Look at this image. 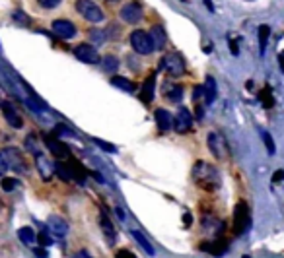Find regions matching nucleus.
<instances>
[{"instance_id":"f704fd0d","label":"nucleus","mask_w":284,"mask_h":258,"mask_svg":"<svg viewBox=\"0 0 284 258\" xmlns=\"http://www.w3.org/2000/svg\"><path fill=\"white\" fill-rule=\"evenodd\" d=\"M37 241H39L43 247H49V245H53V239H51L47 233H39V235H37Z\"/></svg>"},{"instance_id":"412c9836","label":"nucleus","mask_w":284,"mask_h":258,"mask_svg":"<svg viewBox=\"0 0 284 258\" xmlns=\"http://www.w3.org/2000/svg\"><path fill=\"white\" fill-rule=\"evenodd\" d=\"M111 86L119 87V89H123V91H128V93H133V91L137 89L135 82H130V80H127V78H123V76L111 78Z\"/></svg>"},{"instance_id":"393cba45","label":"nucleus","mask_w":284,"mask_h":258,"mask_svg":"<svg viewBox=\"0 0 284 258\" xmlns=\"http://www.w3.org/2000/svg\"><path fill=\"white\" fill-rule=\"evenodd\" d=\"M0 186H2L6 192H14L16 189H20V181H18V179H14V177H2Z\"/></svg>"},{"instance_id":"5701e85b","label":"nucleus","mask_w":284,"mask_h":258,"mask_svg":"<svg viewBox=\"0 0 284 258\" xmlns=\"http://www.w3.org/2000/svg\"><path fill=\"white\" fill-rule=\"evenodd\" d=\"M205 99H206V103L208 105H212L214 103V99H216V82H214V78H206V84L205 86Z\"/></svg>"},{"instance_id":"39448f33","label":"nucleus","mask_w":284,"mask_h":258,"mask_svg":"<svg viewBox=\"0 0 284 258\" xmlns=\"http://www.w3.org/2000/svg\"><path fill=\"white\" fill-rule=\"evenodd\" d=\"M130 45H133L137 55H150V53H154V45H152L150 33L142 31V29H137V31L130 33Z\"/></svg>"},{"instance_id":"6ab92c4d","label":"nucleus","mask_w":284,"mask_h":258,"mask_svg":"<svg viewBox=\"0 0 284 258\" xmlns=\"http://www.w3.org/2000/svg\"><path fill=\"white\" fill-rule=\"evenodd\" d=\"M18 239H20L24 245H28V247H30V245H35V241H37V233L31 229V227L26 225V227H20V229H18Z\"/></svg>"},{"instance_id":"f3484780","label":"nucleus","mask_w":284,"mask_h":258,"mask_svg":"<svg viewBox=\"0 0 284 258\" xmlns=\"http://www.w3.org/2000/svg\"><path fill=\"white\" fill-rule=\"evenodd\" d=\"M150 39H152V45H154V51L156 49H162L166 45V31L162 26H154L150 29Z\"/></svg>"},{"instance_id":"79ce46f5","label":"nucleus","mask_w":284,"mask_h":258,"mask_svg":"<svg viewBox=\"0 0 284 258\" xmlns=\"http://www.w3.org/2000/svg\"><path fill=\"white\" fill-rule=\"evenodd\" d=\"M278 62H280V68H282V74H284V53L278 57Z\"/></svg>"},{"instance_id":"7c9ffc66","label":"nucleus","mask_w":284,"mask_h":258,"mask_svg":"<svg viewBox=\"0 0 284 258\" xmlns=\"http://www.w3.org/2000/svg\"><path fill=\"white\" fill-rule=\"evenodd\" d=\"M39 2V6L41 8H45V10H53V8H57L62 0H37Z\"/></svg>"},{"instance_id":"c85d7f7f","label":"nucleus","mask_w":284,"mask_h":258,"mask_svg":"<svg viewBox=\"0 0 284 258\" xmlns=\"http://www.w3.org/2000/svg\"><path fill=\"white\" fill-rule=\"evenodd\" d=\"M167 99H169V101H173V103H179V101L183 99V87L177 86V87H173V89H169Z\"/></svg>"},{"instance_id":"4c0bfd02","label":"nucleus","mask_w":284,"mask_h":258,"mask_svg":"<svg viewBox=\"0 0 284 258\" xmlns=\"http://www.w3.org/2000/svg\"><path fill=\"white\" fill-rule=\"evenodd\" d=\"M115 258H137L130 250H127V249H123V250H119L117 254H115Z\"/></svg>"},{"instance_id":"9b49d317","label":"nucleus","mask_w":284,"mask_h":258,"mask_svg":"<svg viewBox=\"0 0 284 258\" xmlns=\"http://www.w3.org/2000/svg\"><path fill=\"white\" fill-rule=\"evenodd\" d=\"M2 115H4L6 123H8L12 128H21V126H24V121H21L20 113L14 109L12 103H2Z\"/></svg>"},{"instance_id":"c9c22d12","label":"nucleus","mask_w":284,"mask_h":258,"mask_svg":"<svg viewBox=\"0 0 284 258\" xmlns=\"http://www.w3.org/2000/svg\"><path fill=\"white\" fill-rule=\"evenodd\" d=\"M96 144H98L101 150H105V152H111V153L117 152V148H115V146H109V144H107V142H103V140H96Z\"/></svg>"},{"instance_id":"a19ab883","label":"nucleus","mask_w":284,"mask_h":258,"mask_svg":"<svg viewBox=\"0 0 284 258\" xmlns=\"http://www.w3.org/2000/svg\"><path fill=\"white\" fill-rule=\"evenodd\" d=\"M35 254H37L39 258H47V252H45L43 249H35Z\"/></svg>"},{"instance_id":"37998d69","label":"nucleus","mask_w":284,"mask_h":258,"mask_svg":"<svg viewBox=\"0 0 284 258\" xmlns=\"http://www.w3.org/2000/svg\"><path fill=\"white\" fill-rule=\"evenodd\" d=\"M205 4H206V8L208 10H214V6H212V0H205Z\"/></svg>"},{"instance_id":"f257e3e1","label":"nucleus","mask_w":284,"mask_h":258,"mask_svg":"<svg viewBox=\"0 0 284 258\" xmlns=\"http://www.w3.org/2000/svg\"><path fill=\"white\" fill-rule=\"evenodd\" d=\"M193 179L199 186H203L205 191H216L220 186V177L212 165L205 161H199L193 169Z\"/></svg>"},{"instance_id":"a878e982","label":"nucleus","mask_w":284,"mask_h":258,"mask_svg":"<svg viewBox=\"0 0 284 258\" xmlns=\"http://www.w3.org/2000/svg\"><path fill=\"white\" fill-rule=\"evenodd\" d=\"M101 66H103L105 72H115L119 68V60L113 55H107V57L101 58Z\"/></svg>"},{"instance_id":"4468645a","label":"nucleus","mask_w":284,"mask_h":258,"mask_svg":"<svg viewBox=\"0 0 284 258\" xmlns=\"http://www.w3.org/2000/svg\"><path fill=\"white\" fill-rule=\"evenodd\" d=\"M249 225V210L245 206V202H239L235 208V229L244 231Z\"/></svg>"},{"instance_id":"f03ea898","label":"nucleus","mask_w":284,"mask_h":258,"mask_svg":"<svg viewBox=\"0 0 284 258\" xmlns=\"http://www.w3.org/2000/svg\"><path fill=\"white\" fill-rule=\"evenodd\" d=\"M158 64H160V70H164V72H167L169 76L173 78L185 74V62H183V58L179 57L177 53H167V55H164Z\"/></svg>"},{"instance_id":"72a5a7b5","label":"nucleus","mask_w":284,"mask_h":258,"mask_svg":"<svg viewBox=\"0 0 284 258\" xmlns=\"http://www.w3.org/2000/svg\"><path fill=\"white\" fill-rule=\"evenodd\" d=\"M14 19H16L18 24H21V26H28V24H30V19H28V16H26L24 12H14Z\"/></svg>"},{"instance_id":"2f4dec72","label":"nucleus","mask_w":284,"mask_h":258,"mask_svg":"<svg viewBox=\"0 0 284 258\" xmlns=\"http://www.w3.org/2000/svg\"><path fill=\"white\" fill-rule=\"evenodd\" d=\"M90 37H92L94 43H103V41H105L103 31H99V29H92V31H90Z\"/></svg>"},{"instance_id":"e433bc0d","label":"nucleus","mask_w":284,"mask_h":258,"mask_svg":"<svg viewBox=\"0 0 284 258\" xmlns=\"http://www.w3.org/2000/svg\"><path fill=\"white\" fill-rule=\"evenodd\" d=\"M205 97V87L203 86H196L193 89V101H199V99H203Z\"/></svg>"},{"instance_id":"58836bf2","label":"nucleus","mask_w":284,"mask_h":258,"mask_svg":"<svg viewBox=\"0 0 284 258\" xmlns=\"http://www.w3.org/2000/svg\"><path fill=\"white\" fill-rule=\"evenodd\" d=\"M6 169H8V165H6V161H4V157H2V153H0V177L6 173Z\"/></svg>"},{"instance_id":"aec40b11","label":"nucleus","mask_w":284,"mask_h":258,"mask_svg":"<svg viewBox=\"0 0 284 258\" xmlns=\"http://www.w3.org/2000/svg\"><path fill=\"white\" fill-rule=\"evenodd\" d=\"M47 146H49V150L57 157H69L70 153H69V148L64 146V144H60L59 140H55V138H47Z\"/></svg>"},{"instance_id":"ddd939ff","label":"nucleus","mask_w":284,"mask_h":258,"mask_svg":"<svg viewBox=\"0 0 284 258\" xmlns=\"http://www.w3.org/2000/svg\"><path fill=\"white\" fill-rule=\"evenodd\" d=\"M154 119H156V125L160 128V132H167L169 128H173V116L169 115V111H166V109H156Z\"/></svg>"},{"instance_id":"c756f323","label":"nucleus","mask_w":284,"mask_h":258,"mask_svg":"<svg viewBox=\"0 0 284 258\" xmlns=\"http://www.w3.org/2000/svg\"><path fill=\"white\" fill-rule=\"evenodd\" d=\"M261 136H263V140H265V146H267V150H269V153H274L276 152V148H274V142H273V138H271V134L269 132H261Z\"/></svg>"},{"instance_id":"6e6552de","label":"nucleus","mask_w":284,"mask_h":258,"mask_svg":"<svg viewBox=\"0 0 284 258\" xmlns=\"http://www.w3.org/2000/svg\"><path fill=\"white\" fill-rule=\"evenodd\" d=\"M191 126H193V116H191V111L185 109V107H179L176 116H173V128H176V132L185 134V132L191 130Z\"/></svg>"},{"instance_id":"2eb2a0df","label":"nucleus","mask_w":284,"mask_h":258,"mask_svg":"<svg viewBox=\"0 0 284 258\" xmlns=\"http://www.w3.org/2000/svg\"><path fill=\"white\" fill-rule=\"evenodd\" d=\"M154 97H156V76L152 74V76L146 78L144 87H142V101L144 103H152Z\"/></svg>"},{"instance_id":"a211bd4d","label":"nucleus","mask_w":284,"mask_h":258,"mask_svg":"<svg viewBox=\"0 0 284 258\" xmlns=\"http://www.w3.org/2000/svg\"><path fill=\"white\" fill-rule=\"evenodd\" d=\"M101 227H103V233H105L107 245L109 247H113L115 241H117V231L113 229V225H111V221H109L107 216H101Z\"/></svg>"},{"instance_id":"dca6fc26","label":"nucleus","mask_w":284,"mask_h":258,"mask_svg":"<svg viewBox=\"0 0 284 258\" xmlns=\"http://www.w3.org/2000/svg\"><path fill=\"white\" fill-rule=\"evenodd\" d=\"M35 163H37V169H39L41 177L47 181V179H51V173H53V163L43 155V153H37L35 155Z\"/></svg>"},{"instance_id":"bb28decb","label":"nucleus","mask_w":284,"mask_h":258,"mask_svg":"<svg viewBox=\"0 0 284 258\" xmlns=\"http://www.w3.org/2000/svg\"><path fill=\"white\" fill-rule=\"evenodd\" d=\"M55 169H57V173H59L60 179H64V181H70V179L74 177V173H72V167H67L64 163H57V165H55Z\"/></svg>"},{"instance_id":"1a4fd4ad","label":"nucleus","mask_w":284,"mask_h":258,"mask_svg":"<svg viewBox=\"0 0 284 258\" xmlns=\"http://www.w3.org/2000/svg\"><path fill=\"white\" fill-rule=\"evenodd\" d=\"M53 33L60 39H72L76 37V26L69 19H55L53 21Z\"/></svg>"},{"instance_id":"0eeeda50","label":"nucleus","mask_w":284,"mask_h":258,"mask_svg":"<svg viewBox=\"0 0 284 258\" xmlns=\"http://www.w3.org/2000/svg\"><path fill=\"white\" fill-rule=\"evenodd\" d=\"M74 57L86 62V64H98L99 62V55H98V49L90 43H80L78 47H74Z\"/></svg>"},{"instance_id":"9d476101","label":"nucleus","mask_w":284,"mask_h":258,"mask_svg":"<svg viewBox=\"0 0 284 258\" xmlns=\"http://www.w3.org/2000/svg\"><path fill=\"white\" fill-rule=\"evenodd\" d=\"M47 227H49L51 235H55L57 239H64L69 235V223L60 216H51L49 221H47Z\"/></svg>"},{"instance_id":"f8f14e48","label":"nucleus","mask_w":284,"mask_h":258,"mask_svg":"<svg viewBox=\"0 0 284 258\" xmlns=\"http://www.w3.org/2000/svg\"><path fill=\"white\" fill-rule=\"evenodd\" d=\"M206 142H208V148H210V152L214 155L216 159H224L226 153H224V142H222V138L218 136L216 132H210L208 134V138H206Z\"/></svg>"},{"instance_id":"4be33fe9","label":"nucleus","mask_w":284,"mask_h":258,"mask_svg":"<svg viewBox=\"0 0 284 258\" xmlns=\"http://www.w3.org/2000/svg\"><path fill=\"white\" fill-rule=\"evenodd\" d=\"M130 235L135 237V241H137V243L140 245V247H142V249L146 250L150 256H154V254H156V250H154V247H152V243H150V241H148L146 237H144V235L140 233V231H135V229H133V231H130Z\"/></svg>"},{"instance_id":"cd10ccee","label":"nucleus","mask_w":284,"mask_h":258,"mask_svg":"<svg viewBox=\"0 0 284 258\" xmlns=\"http://www.w3.org/2000/svg\"><path fill=\"white\" fill-rule=\"evenodd\" d=\"M26 148L30 150L33 155H37V153H41L39 152V142H37V138L33 136V134H30L28 138H26Z\"/></svg>"},{"instance_id":"20e7f679","label":"nucleus","mask_w":284,"mask_h":258,"mask_svg":"<svg viewBox=\"0 0 284 258\" xmlns=\"http://www.w3.org/2000/svg\"><path fill=\"white\" fill-rule=\"evenodd\" d=\"M0 153H2L4 161L8 165V169H12L14 173H28V163H26L18 148H4Z\"/></svg>"},{"instance_id":"b1692460","label":"nucleus","mask_w":284,"mask_h":258,"mask_svg":"<svg viewBox=\"0 0 284 258\" xmlns=\"http://www.w3.org/2000/svg\"><path fill=\"white\" fill-rule=\"evenodd\" d=\"M259 53L261 55H265V49H267V41H269V37H271V28L267 26V24H263V26H259Z\"/></svg>"},{"instance_id":"473e14b6","label":"nucleus","mask_w":284,"mask_h":258,"mask_svg":"<svg viewBox=\"0 0 284 258\" xmlns=\"http://www.w3.org/2000/svg\"><path fill=\"white\" fill-rule=\"evenodd\" d=\"M55 134H57V136H74V132L70 130L69 126H64V125H57Z\"/></svg>"},{"instance_id":"ea45409f","label":"nucleus","mask_w":284,"mask_h":258,"mask_svg":"<svg viewBox=\"0 0 284 258\" xmlns=\"http://www.w3.org/2000/svg\"><path fill=\"white\" fill-rule=\"evenodd\" d=\"M72 258H92V256H90V252H86V250H80V252H76Z\"/></svg>"},{"instance_id":"7ed1b4c3","label":"nucleus","mask_w":284,"mask_h":258,"mask_svg":"<svg viewBox=\"0 0 284 258\" xmlns=\"http://www.w3.org/2000/svg\"><path fill=\"white\" fill-rule=\"evenodd\" d=\"M76 10H78V14L82 18L92 21V24H99V21L105 19L103 10L99 8L96 2H92V0H76Z\"/></svg>"},{"instance_id":"423d86ee","label":"nucleus","mask_w":284,"mask_h":258,"mask_svg":"<svg viewBox=\"0 0 284 258\" xmlns=\"http://www.w3.org/2000/svg\"><path fill=\"white\" fill-rule=\"evenodd\" d=\"M119 16L121 19L125 21V24H130V26H137L138 21H142V16H144V10L142 6L138 4V2H128L125 4L121 12H119Z\"/></svg>"}]
</instances>
